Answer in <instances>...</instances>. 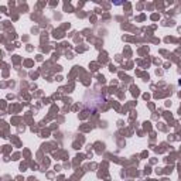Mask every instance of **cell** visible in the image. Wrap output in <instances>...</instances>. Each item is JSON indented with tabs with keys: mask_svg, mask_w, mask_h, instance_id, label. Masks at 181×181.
Listing matches in <instances>:
<instances>
[{
	"mask_svg": "<svg viewBox=\"0 0 181 181\" xmlns=\"http://www.w3.org/2000/svg\"><path fill=\"white\" fill-rule=\"evenodd\" d=\"M109 2H110V3H113L115 6H120V4H123L126 0H109Z\"/></svg>",
	"mask_w": 181,
	"mask_h": 181,
	"instance_id": "cell-1",
	"label": "cell"
}]
</instances>
